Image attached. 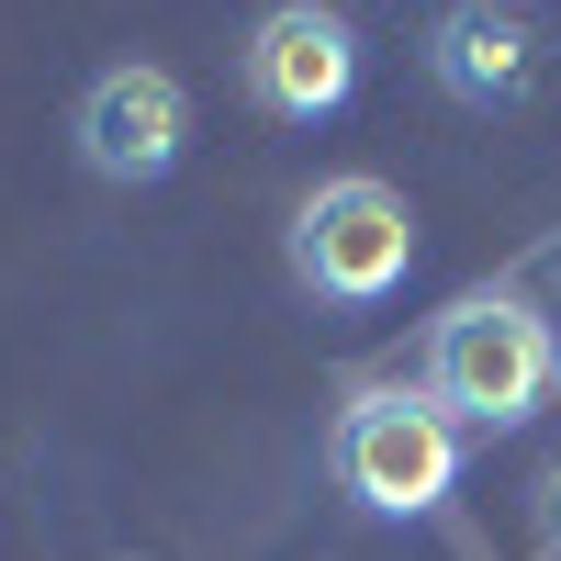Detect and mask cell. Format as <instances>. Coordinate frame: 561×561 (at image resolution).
<instances>
[{"instance_id":"6da1fadb","label":"cell","mask_w":561,"mask_h":561,"mask_svg":"<svg viewBox=\"0 0 561 561\" xmlns=\"http://www.w3.org/2000/svg\"><path fill=\"white\" fill-rule=\"evenodd\" d=\"M415 382H427L449 404V427H528V415L550 404L561 382V337H550V314L528 293H460L438 325H427V348H415Z\"/></svg>"},{"instance_id":"7a4b0ae2","label":"cell","mask_w":561,"mask_h":561,"mask_svg":"<svg viewBox=\"0 0 561 561\" xmlns=\"http://www.w3.org/2000/svg\"><path fill=\"white\" fill-rule=\"evenodd\" d=\"M325 483L359 517H438L460 494V427L427 382H359L325 427Z\"/></svg>"},{"instance_id":"3957f363","label":"cell","mask_w":561,"mask_h":561,"mask_svg":"<svg viewBox=\"0 0 561 561\" xmlns=\"http://www.w3.org/2000/svg\"><path fill=\"white\" fill-rule=\"evenodd\" d=\"M280 259H293V280L314 304L370 314V304H393L404 270H415V203L393 192V180H370V169H337V180H314V192L293 203Z\"/></svg>"},{"instance_id":"277c9868","label":"cell","mask_w":561,"mask_h":561,"mask_svg":"<svg viewBox=\"0 0 561 561\" xmlns=\"http://www.w3.org/2000/svg\"><path fill=\"white\" fill-rule=\"evenodd\" d=\"M237 79L270 124H325L359 102V23L337 0H270L237 45Z\"/></svg>"},{"instance_id":"5b68a950","label":"cell","mask_w":561,"mask_h":561,"mask_svg":"<svg viewBox=\"0 0 561 561\" xmlns=\"http://www.w3.org/2000/svg\"><path fill=\"white\" fill-rule=\"evenodd\" d=\"M68 135H79V169L90 180H113V192H158V180L180 169V147H192V90H180L158 57H124V68H102V79L79 90Z\"/></svg>"},{"instance_id":"8992f818","label":"cell","mask_w":561,"mask_h":561,"mask_svg":"<svg viewBox=\"0 0 561 561\" xmlns=\"http://www.w3.org/2000/svg\"><path fill=\"white\" fill-rule=\"evenodd\" d=\"M539 68H550V45H539V23L505 12V0H449V12L427 23V79L449 90V102H472V113L528 102Z\"/></svg>"}]
</instances>
